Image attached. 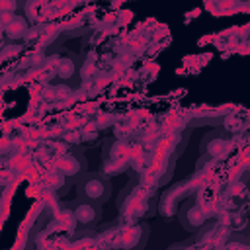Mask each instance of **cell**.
I'll use <instances>...</instances> for the list:
<instances>
[{
	"label": "cell",
	"instance_id": "cell-6",
	"mask_svg": "<svg viewBox=\"0 0 250 250\" xmlns=\"http://www.w3.org/2000/svg\"><path fill=\"white\" fill-rule=\"evenodd\" d=\"M229 148V139L223 131H211L201 139L199 145V152L205 158H219L227 152Z\"/></svg>",
	"mask_w": 250,
	"mask_h": 250
},
{
	"label": "cell",
	"instance_id": "cell-3",
	"mask_svg": "<svg viewBox=\"0 0 250 250\" xmlns=\"http://www.w3.org/2000/svg\"><path fill=\"white\" fill-rule=\"evenodd\" d=\"M55 164H57V172L66 180V184H78V180L88 172L86 158L78 148H70L68 152L57 156Z\"/></svg>",
	"mask_w": 250,
	"mask_h": 250
},
{
	"label": "cell",
	"instance_id": "cell-5",
	"mask_svg": "<svg viewBox=\"0 0 250 250\" xmlns=\"http://www.w3.org/2000/svg\"><path fill=\"white\" fill-rule=\"evenodd\" d=\"M178 219H180V223H182V227L186 230L195 232L205 225L207 215H205L203 207L195 199H184L180 209H178Z\"/></svg>",
	"mask_w": 250,
	"mask_h": 250
},
{
	"label": "cell",
	"instance_id": "cell-1",
	"mask_svg": "<svg viewBox=\"0 0 250 250\" xmlns=\"http://www.w3.org/2000/svg\"><path fill=\"white\" fill-rule=\"evenodd\" d=\"M111 195V182L102 172H86L76 184V199L104 205Z\"/></svg>",
	"mask_w": 250,
	"mask_h": 250
},
{
	"label": "cell",
	"instance_id": "cell-8",
	"mask_svg": "<svg viewBox=\"0 0 250 250\" xmlns=\"http://www.w3.org/2000/svg\"><path fill=\"white\" fill-rule=\"evenodd\" d=\"M72 70H74V64H72L70 61H61V62H59V74H61L64 80L72 74Z\"/></svg>",
	"mask_w": 250,
	"mask_h": 250
},
{
	"label": "cell",
	"instance_id": "cell-2",
	"mask_svg": "<svg viewBox=\"0 0 250 250\" xmlns=\"http://www.w3.org/2000/svg\"><path fill=\"white\" fill-rule=\"evenodd\" d=\"M148 240V225L145 221H133L117 230H111V238L105 250H143Z\"/></svg>",
	"mask_w": 250,
	"mask_h": 250
},
{
	"label": "cell",
	"instance_id": "cell-7",
	"mask_svg": "<svg viewBox=\"0 0 250 250\" xmlns=\"http://www.w3.org/2000/svg\"><path fill=\"white\" fill-rule=\"evenodd\" d=\"M4 31H6L8 37H12V39H20V37H23L25 31H27V21H25L21 16H16L8 25H4Z\"/></svg>",
	"mask_w": 250,
	"mask_h": 250
},
{
	"label": "cell",
	"instance_id": "cell-4",
	"mask_svg": "<svg viewBox=\"0 0 250 250\" xmlns=\"http://www.w3.org/2000/svg\"><path fill=\"white\" fill-rule=\"evenodd\" d=\"M68 211L72 215V221L76 225L78 230H92L100 219H102V205H94V203H86V201H70L68 203Z\"/></svg>",
	"mask_w": 250,
	"mask_h": 250
}]
</instances>
